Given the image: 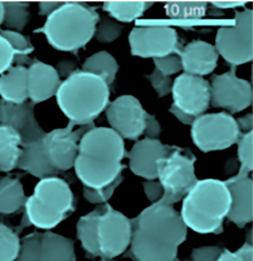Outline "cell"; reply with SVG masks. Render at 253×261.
Returning a JSON list of instances; mask_svg holds the SVG:
<instances>
[{"mask_svg": "<svg viewBox=\"0 0 253 261\" xmlns=\"http://www.w3.org/2000/svg\"><path fill=\"white\" fill-rule=\"evenodd\" d=\"M3 3L0 2V28L3 25Z\"/></svg>", "mask_w": 253, "mask_h": 261, "instance_id": "obj_49", "label": "cell"}, {"mask_svg": "<svg viewBox=\"0 0 253 261\" xmlns=\"http://www.w3.org/2000/svg\"><path fill=\"white\" fill-rule=\"evenodd\" d=\"M29 100L34 105L55 97L62 79L53 65L33 59L27 67Z\"/></svg>", "mask_w": 253, "mask_h": 261, "instance_id": "obj_19", "label": "cell"}, {"mask_svg": "<svg viewBox=\"0 0 253 261\" xmlns=\"http://www.w3.org/2000/svg\"><path fill=\"white\" fill-rule=\"evenodd\" d=\"M124 26L109 16H99L94 38L101 43H111L122 34Z\"/></svg>", "mask_w": 253, "mask_h": 261, "instance_id": "obj_33", "label": "cell"}, {"mask_svg": "<svg viewBox=\"0 0 253 261\" xmlns=\"http://www.w3.org/2000/svg\"><path fill=\"white\" fill-rule=\"evenodd\" d=\"M3 3V25L7 30L22 33L31 19L30 4L26 2Z\"/></svg>", "mask_w": 253, "mask_h": 261, "instance_id": "obj_29", "label": "cell"}, {"mask_svg": "<svg viewBox=\"0 0 253 261\" xmlns=\"http://www.w3.org/2000/svg\"><path fill=\"white\" fill-rule=\"evenodd\" d=\"M154 3L148 2H106L103 10L117 22H132L141 17Z\"/></svg>", "mask_w": 253, "mask_h": 261, "instance_id": "obj_28", "label": "cell"}, {"mask_svg": "<svg viewBox=\"0 0 253 261\" xmlns=\"http://www.w3.org/2000/svg\"><path fill=\"white\" fill-rule=\"evenodd\" d=\"M0 97L6 103L22 104L29 101L27 67L14 65L0 75Z\"/></svg>", "mask_w": 253, "mask_h": 261, "instance_id": "obj_22", "label": "cell"}, {"mask_svg": "<svg viewBox=\"0 0 253 261\" xmlns=\"http://www.w3.org/2000/svg\"><path fill=\"white\" fill-rule=\"evenodd\" d=\"M22 151L19 134L8 125H0V171L9 172L17 168Z\"/></svg>", "mask_w": 253, "mask_h": 261, "instance_id": "obj_24", "label": "cell"}, {"mask_svg": "<svg viewBox=\"0 0 253 261\" xmlns=\"http://www.w3.org/2000/svg\"><path fill=\"white\" fill-rule=\"evenodd\" d=\"M77 125L71 122L63 128H55L45 133L42 145L49 161L57 171H68L72 169L83 135L94 126V123Z\"/></svg>", "mask_w": 253, "mask_h": 261, "instance_id": "obj_13", "label": "cell"}, {"mask_svg": "<svg viewBox=\"0 0 253 261\" xmlns=\"http://www.w3.org/2000/svg\"><path fill=\"white\" fill-rule=\"evenodd\" d=\"M195 155L189 150L177 146L158 161L157 178L163 189L161 200L174 205L184 199L198 180L195 172Z\"/></svg>", "mask_w": 253, "mask_h": 261, "instance_id": "obj_7", "label": "cell"}, {"mask_svg": "<svg viewBox=\"0 0 253 261\" xmlns=\"http://www.w3.org/2000/svg\"><path fill=\"white\" fill-rule=\"evenodd\" d=\"M99 15L96 8L79 2H63L34 33L43 34L52 48L76 53L94 38Z\"/></svg>", "mask_w": 253, "mask_h": 261, "instance_id": "obj_4", "label": "cell"}, {"mask_svg": "<svg viewBox=\"0 0 253 261\" xmlns=\"http://www.w3.org/2000/svg\"><path fill=\"white\" fill-rule=\"evenodd\" d=\"M104 205L81 217L77 224V236L83 249L91 255L99 256L97 241V223Z\"/></svg>", "mask_w": 253, "mask_h": 261, "instance_id": "obj_26", "label": "cell"}, {"mask_svg": "<svg viewBox=\"0 0 253 261\" xmlns=\"http://www.w3.org/2000/svg\"><path fill=\"white\" fill-rule=\"evenodd\" d=\"M125 155L123 139L117 132L94 125L82 137L73 168L84 187L102 189L121 175Z\"/></svg>", "mask_w": 253, "mask_h": 261, "instance_id": "obj_2", "label": "cell"}, {"mask_svg": "<svg viewBox=\"0 0 253 261\" xmlns=\"http://www.w3.org/2000/svg\"><path fill=\"white\" fill-rule=\"evenodd\" d=\"M130 250L135 261H179V247L187 236V227L171 204H151L131 219Z\"/></svg>", "mask_w": 253, "mask_h": 261, "instance_id": "obj_1", "label": "cell"}, {"mask_svg": "<svg viewBox=\"0 0 253 261\" xmlns=\"http://www.w3.org/2000/svg\"><path fill=\"white\" fill-rule=\"evenodd\" d=\"M175 54L180 57L184 73L202 76L210 74L218 66L219 55L215 45L206 41L192 40L180 47Z\"/></svg>", "mask_w": 253, "mask_h": 261, "instance_id": "obj_20", "label": "cell"}, {"mask_svg": "<svg viewBox=\"0 0 253 261\" xmlns=\"http://www.w3.org/2000/svg\"><path fill=\"white\" fill-rule=\"evenodd\" d=\"M174 148V146L163 144L158 139L145 138L133 145L125 158L130 160L131 171L135 175L154 180L157 179L158 161L170 154Z\"/></svg>", "mask_w": 253, "mask_h": 261, "instance_id": "obj_16", "label": "cell"}, {"mask_svg": "<svg viewBox=\"0 0 253 261\" xmlns=\"http://www.w3.org/2000/svg\"><path fill=\"white\" fill-rule=\"evenodd\" d=\"M235 20V25L218 29L214 45L219 56L231 66L236 67L252 60V10H236Z\"/></svg>", "mask_w": 253, "mask_h": 261, "instance_id": "obj_8", "label": "cell"}, {"mask_svg": "<svg viewBox=\"0 0 253 261\" xmlns=\"http://www.w3.org/2000/svg\"><path fill=\"white\" fill-rule=\"evenodd\" d=\"M146 78L158 94V97H166L171 93L173 81L170 76L163 74L155 68L153 73L147 75Z\"/></svg>", "mask_w": 253, "mask_h": 261, "instance_id": "obj_38", "label": "cell"}, {"mask_svg": "<svg viewBox=\"0 0 253 261\" xmlns=\"http://www.w3.org/2000/svg\"><path fill=\"white\" fill-rule=\"evenodd\" d=\"M73 196L68 184L56 176L41 179L24 203L26 219L40 229L58 226L73 210Z\"/></svg>", "mask_w": 253, "mask_h": 261, "instance_id": "obj_6", "label": "cell"}, {"mask_svg": "<svg viewBox=\"0 0 253 261\" xmlns=\"http://www.w3.org/2000/svg\"><path fill=\"white\" fill-rule=\"evenodd\" d=\"M122 181V175H120L112 184L102 188V189H95L84 187V189H83V196H84L85 199L90 203H105L112 197L114 191L120 185Z\"/></svg>", "mask_w": 253, "mask_h": 261, "instance_id": "obj_35", "label": "cell"}, {"mask_svg": "<svg viewBox=\"0 0 253 261\" xmlns=\"http://www.w3.org/2000/svg\"><path fill=\"white\" fill-rule=\"evenodd\" d=\"M155 68L166 76H170L182 71L181 60L177 54H171L161 58L153 59Z\"/></svg>", "mask_w": 253, "mask_h": 261, "instance_id": "obj_37", "label": "cell"}, {"mask_svg": "<svg viewBox=\"0 0 253 261\" xmlns=\"http://www.w3.org/2000/svg\"><path fill=\"white\" fill-rule=\"evenodd\" d=\"M17 168L40 179L56 176L59 172L49 161L42 140L22 145Z\"/></svg>", "mask_w": 253, "mask_h": 261, "instance_id": "obj_21", "label": "cell"}, {"mask_svg": "<svg viewBox=\"0 0 253 261\" xmlns=\"http://www.w3.org/2000/svg\"><path fill=\"white\" fill-rule=\"evenodd\" d=\"M132 234L131 220L109 204H104L97 223L99 257L113 259L120 256L130 246Z\"/></svg>", "mask_w": 253, "mask_h": 261, "instance_id": "obj_10", "label": "cell"}, {"mask_svg": "<svg viewBox=\"0 0 253 261\" xmlns=\"http://www.w3.org/2000/svg\"><path fill=\"white\" fill-rule=\"evenodd\" d=\"M55 97L68 122L80 126L94 123L106 110L110 89L97 75L77 69L62 81Z\"/></svg>", "mask_w": 253, "mask_h": 261, "instance_id": "obj_3", "label": "cell"}, {"mask_svg": "<svg viewBox=\"0 0 253 261\" xmlns=\"http://www.w3.org/2000/svg\"><path fill=\"white\" fill-rule=\"evenodd\" d=\"M172 106L196 118L209 109L211 101L210 83L202 76L182 73L173 81Z\"/></svg>", "mask_w": 253, "mask_h": 261, "instance_id": "obj_15", "label": "cell"}, {"mask_svg": "<svg viewBox=\"0 0 253 261\" xmlns=\"http://www.w3.org/2000/svg\"><path fill=\"white\" fill-rule=\"evenodd\" d=\"M252 244L246 241L236 252L222 250L217 261H252Z\"/></svg>", "mask_w": 253, "mask_h": 261, "instance_id": "obj_39", "label": "cell"}, {"mask_svg": "<svg viewBox=\"0 0 253 261\" xmlns=\"http://www.w3.org/2000/svg\"><path fill=\"white\" fill-rule=\"evenodd\" d=\"M226 184L215 179L197 180L184 197L180 214L187 228L199 234H220L230 212Z\"/></svg>", "mask_w": 253, "mask_h": 261, "instance_id": "obj_5", "label": "cell"}, {"mask_svg": "<svg viewBox=\"0 0 253 261\" xmlns=\"http://www.w3.org/2000/svg\"><path fill=\"white\" fill-rule=\"evenodd\" d=\"M189 261H192V260H189Z\"/></svg>", "mask_w": 253, "mask_h": 261, "instance_id": "obj_52", "label": "cell"}, {"mask_svg": "<svg viewBox=\"0 0 253 261\" xmlns=\"http://www.w3.org/2000/svg\"><path fill=\"white\" fill-rule=\"evenodd\" d=\"M63 2H41L39 3V15L48 16L60 8Z\"/></svg>", "mask_w": 253, "mask_h": 261, "instance_id": "obj_44", "label": "cell"}, {"mask_svg": "<svg viewBox=\"0 0 253 261\" xmlns=\"http://www.w3.org/2000/svg\"><path fill=\"white\" fill-rule=\"evenodd\" d=\"M74 246L69 238L48 231L41 238L40 261H75Z\"/></svg>", "mask_w": 253, "mask_h": 261, "instance_id": "obj_23", "label": "cell"}, {"mask_svg": "<svg viewBox=\"0 0 253 261\" xmlns=\"http://www.w3.org/2000/svg\"><path fill=\"white\" fill-rule=\"evenodd\" d=\"M26 200L23 187L19 179L9 176L0 179V214L15 213L23 206Z\"/></svg>", "mask_w": 253, "mask_h": 261, "instance_id": "obj_25", "label": "cell"}, {"mask_svg": "<svg viewBox=\"0 0 253 261\" xmlns=\"http://www.w3.org/2000/svg\"><path fill=\"white\" fill-rule=\"evenodd\" d=\"M75 65H75L73 61L63 60V61L60 62L56 69L58 71L60 77L64 76L65 78H66L67 76H69L71 73L73 72L75 70L78 69V68H75Z\"/></svg>", "mask_w": 253, "mask_h": 261, "instance_id": "obj_45", "label": "cell"}, {"mask_svg": "<svg viewBox=\"0 0 253 261\" xmlns=\"http://www.w3.org/2000/svg\"><path fill=\"white\" fill-rule=\"evenodd\" d=\"M42 234L34 232L20 241L16 261H40Z\"/></svg>", "mask_w": 253, "mask_h": 261, "instance_id": "obj_34", "label": "cell"}, {"mask_svg": "<svg viewBox=\"0 0 253 261\" xmlns=\"http://www.w3.org/2000/svg\"><path fill=\"white\" fill-rule=\"evenodd\" d=\"M20 240L17 234L0 223V261H15L19 253Z\"/></svg>", "mask_w": 253, "mask_h": 261, "instance_id": "obj_32", "label": "cell"}, {"mask_svg": "<svg viewBox=\"0 0 253 261\" xmlns=\"http://www.w3.org/2000/svg\"><path fill=\"white\" fill-rule=\"evenodd\" d=\"M131 54L141 58H161L180 48L175 29L169 26H137L129 35Z\"/></svg>", "mask_w": 253, "mask_h": 261, "instance_id": "obj_11", "label": "cell"}, {"mask_svg": "<svg viewBox=\"0 0 253 261\" xmlns=\"http://www.w3.org/2000/svg\"><path fill=\"white\" fill-rule=\"evenodd\" d=\"M161 133V125L155 119V116L147 112L146 117V127L143 135L147 138L158 139Z\"/></svg>", "mask_w": 253, "mask_h": 261, "instance_id": "obj_43", "label": "cell"}, {"mask_svg": "<svg viewBox=\"0 0 253 261\" xmlns=\"http://www.w3.org/2000/svg\"><path fill=\"white\" fill-rule=\"evenodd\" d=\"M241 134L236 119L225 112L202 114L191 125L192 141L205 153L230 148L238 143Z\"/></svg>", "mask_w": 253, "mask_h": 261, "instance_id": "obj_9", "label": "cell"}, {"mask_svg": "<svg viewBox=\"0 0 253 261\" xmlns=\"http://www.w3.org/2000/svg\"><path fill=\"white\" fill-rule=\"evenodd\" d=\"M147 112L139 99L130 94L116 98L106 109L111 128L122 139L137 140L143 135Z\"/></svg>", "mask_w": 253, "mask_h": 261, "instance_id": "obj_14", "label": "cell"}, {"mask_svg": "<svg viewBox=\"0 0 253 261\" xmlns=\"http://www.w3.org/2000/svg\"><path fill=\"white\" fill-rule=\"evenodd\" d=\"M247 4L246 2H212L211 5L214 7L219 9H231L243 7L245 8V5Z\"/></svg>", "mask_w": 253, "mask_h": 261, "instance_id": "obj_47", "label": "cell"}, {"mask_svg": "<svg viewBox=\"0 0 253 261\" xmlns=\"http://www.w3.org/2000/svg\"><path fill=\"white\" fill-rule=\"evenodd\" d=\"M143 189L146 194L147 199L151 203L161 200L163 195V189L159 182L155 180H146L143 184Z\"/></svg>", "mask_w": 253, "mask_h": 261, "instance_id": "obj_42", "label": "cell"}, {"mask_svg": "<svg viewBox=\"0 0 253 261\" xmlns=\"http://www.w3.org/2000/svg\"><path fill=\"white\" fill-rule=\"evenodd\" d=\"M206 2H171L164 6L166 16L171 19H201L207 14Z\"/></svg>", "mask_w": 253, "mask_h": 261, "instance_id": "obj_31", "label": "cell"}, {"mask_svg": "<svg viewBox=\"0 0 253 261\" xmlns=\"http://www.w3.org/2000/svg\"><path fill=\"white\" fill-rule=\"evenodd\" d=\"M14 55L13 49L6 37L0 34V75L14 65Z\"/></svg>", "mask_w": 253, "mask_h": 261, "instance_id": "obj_40", "label": "cell"}, {"mask_svg": "<svg viewBox=\"0 0 253 261\" xmlns=\"http://www.w3.org/2000/svg\"><path fill=\"white\" fill-rule=\"evenodd\" d=\"M102 261H106V260H102Z\"/></svg>", "mask_w": 253, "mask_h": 261, "instance_id": "obj_51", "label": "cell"}, {"mask_svg": "<svg viewBox=\"0 0 253 261\" xmlns=\"http://www.w3.org/2000/svg\"><path fill=\"white\" fill-rule=\"evenodd\" d=\"M222 249L217 246H202L192 252V261H217Z\"/></svg>", "mask_w": 253, "mask_h": 261, "instance_id": "obj_41", "label": "cell"}, {"mask_svg": "<svg viewBox=\"0 0 253 261\" xmlns=\"http://www.w3.org/2000/svg\"><path fill=\"white\" fill-rule=\"evenodd\" d=\"M2 116H3V101L0 99V125L2 124Z\"/></svg>", "mask_w": 253, "mask_h": 261, "instance_id": "obj_50", "label": "cell"}, {"mask_svg": "<svg viewBox=\"0 0 253 261\" xmlns=\"http://www.w3.org/2000/svg\"><path fill=\"white\" fill-rule=\"evenodd\" d=\"M236 67L221 74H214L210 83L211 101L214 108L226 109L230 114L238 113L252 103V85L238 77Z\"/></svg>", "mask_w": 253, "mask_h": 261, "instance_id": "obj_12", "label": "cell"}, {"mask_svg": "<svg viewBox=\"0 0 253 261\" xmlns=\"http://www.w3.org/2000/svg\"><path fill=\"white\" fill-rule=\"evenodd\" d=\"M81 69L97 75L110 86L115 81L119 65L110 53L106 50H100L87 57L82 65Z\"/></svg>", "mask_w": 253, "mask_h": 261, "instance_id": "obj_27", "label": "cell"}, {"mask_svg": "<svg viewBox=\"0 0 253 261\" xmlns=\"http://www.w3.org/2000/svg\"><path fill=\"white\" fill-rule=\"evenodd\" d=\"M249 172L241 167L236 176L224 181L231 200L227 218L239 228H244L252 219V181Z\"/></svg>", "mask_w": 253, "mask_h": 261, "instance_id": "obj_17", "label": "cell"}, {"mask_svg": "<svg viewBox=\"0 0 253 261\" xmlns=\"http://www.w3.org/2000/svg\"><path fill=\"white\" fill-rule=\"evenodd\" d=\"M34 106L30 101L22 104L3 102L2 124L11 127L19 134L22 145L40 141L45 134L37 121Z\"/></svg>", "mask_w": 253, "mask_h": 261, "instance_id": "obj_18", "label": "cell"}, {"mask_svg": "<svg viewBox=\"0 0 253 261\" xmlns=\"http://www.w3.org/2000/svg\"><path fill=\"white\" fill-rule=\"evenodd\" d=\"M0 34L7 39L14 52V64L28 67L32 63L31 57L34 50V45L29 37L22 33L0 29Z\"/></svg>", "mask_w": 253, "mask_h": 261, "instance_id": "obj_30", "label": "cell"}, {"mask_svg": "<svg viewBox=\"0 0 253 261\" xmlns=\"http://www.w3.org/2000/svg\"><path fill=\"white\" fill-rule=\"evenodd\" d=\"M240 130H243L244 133L252 130V114H248L244 117H240L236 120Z\"/></svg>", "mask_w": 253, "mask_h": 261, "instance_id": "obj_46", "label": "cell"}, {"mask_svg": "<svg viewBox=\"0 0 253 261\" xmlns=\"http://www.w3.org/2000/svg\"><path fill=\"white\" fill-rule=\"evenodd\" d=\"M252 130L241 134L238 141V158L241 167L252 171Z\"/></svg>", "mask_w": 253, "mask_h": 261, "instance_id": "obj_36", "label": "cell"}, {"mask_svg": "<svg viewBox=\"0 0 253 261\" xmlns=\"http://www.w3.org/2000/svg\"><path fill=\"white\" fill-rule=\"evenodd\" d=\"M169 112H170L171 114H174V115L177 117L179 121H181L182 123L185 124V125H192V122H193L194 120L195 119L190 117V116H188L187 114L183 113V112L179 110L177 108L174 107V106L172 105H171L170 109H169Z\"/></svg>", "mask_w": 253, "mask_h": 261, "instance_id": "obj_48", "label": "cell"}]
</instances>
